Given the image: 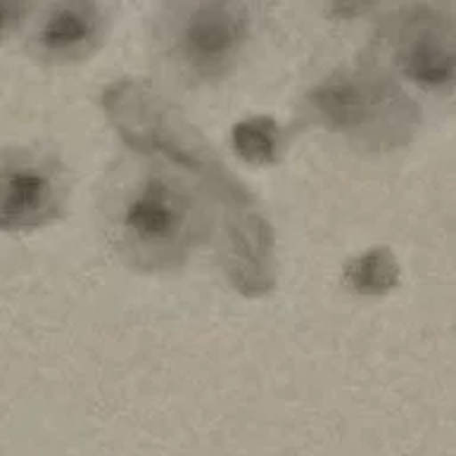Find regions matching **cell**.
I'll return each mask as SVG.
<instances>
[{
  "label": "cell",
  "mask_w": 456,
  "mask_h": 456,
  "mask_svg": "<svg viewBox=\"0 0 456 456\" xmlns=\"http://www.w3.org/2000/svg\"><path fill=\"white\" fill-rule=\"evenodd\" d=\"M256 36L255 0H167L155 21L164 77L185 91L226 84Z\"/></svg>",
  "instance_id": "3957f363"
},
{
  "label": "cell",
  "mask_w": 456,
  "mask_h": 456,
  "mask_svg": "<svg viewBox=\"0 0 456 456\" xmlns=\"http://www.w3.org/2000/svg\"><path fill=\"white\" fill-rule=\"evenodd\" d=\"M323 14L338 27H356L363 21H373L380 17L390 0H321Z\"/></svg>",
  "instance_id": "ba28073f"
},
{
  "label": "cell",
  "mask_w": 456,
  "mask_h": 456,
  "mask_svg": "<svg viewBox=\"0 0 456 456\" xmlns=\"http://www.w3.org/2000/svg\"><path fill=\"white\" fill-rule=\"evenodd\" d=\"M112 12L105 0H36L24 53L43 67H78L105 48Z\"/></svg>",
  "instance_id": "8992f818"
},
{
  "label": "cell",
  "mask_w": 456,
  "mask_h": 456,
  "mask_svg": "<svg viewBox=\"0 0 456 456\" xmlns=\"http://www.w3.org/2000/svg\"><path fill=\"white\" fill-rule=\"evenodd\" d=\"M302 110L305 124L359 152L399 148L411 141L419 126V102L362 55L314 78L306 86Z\"/></svg>",
  "instance_id": "7a4b0ae2"
},
{
  "label": "cell",
  "mask_w": 456,
  "mask_h": 456,
  "mask_svg": "<svg viewBox=\"0 0 456 456\" xmlns=\"http://www.w3.org/2000/svg\"><path fill=\"white\" fill-rule=\"evenodd\" d=\"M36 0H0V45L24 34Z\"/></svg>",
  "instance_id": "9c48e42d"
},
{
  "label": "cell",
  "mask_w": 456,
  "mask_h": 456,
  "mask_svg": "<svg viewBox=\"0 0 456 456\" xmlns=\"http://www.w3.org/2000/svg\"><path fill=\"white\" fill-rule=\"evenodd\" d=\"M226 191L216 167L128 145L98 188L100 235L114 259L135 273H178L219 240L228 216L221 200H233Z\"/></svg>",
  "instance_id": "6da1fadb"
},
{
  "label": "cell",
  "mask_w": 456,
  "mask_h": 456,
  "mask_svg": "<svg viewBox=\"0 0 456 456\" xmlns=\"http://www.w3.org/2000/svg\"><path fill=\"white\" fill-rule=\"evenodd\" d=\"M231 141H233L235 155L242 157L245 162L266 167V164L281 162L290 134L288 128L281 126V121L259 114V117L238 121L231 131Z\"/></svg>",
  "instance_id": "52a82bcc"
},
{
  "label": "cell",
  "mask_w": 456,
  "mask_h": 456,
  "mask_svg": "<svg viewBox=\"0 0 456 456\" xmlns=\"http://www.w3.org/2000/svg\"><path fill=\"white\" fill-rule=\"evenodd\" d=\"M71 195L69 169L55 155L12 148L0 157V231L27 233L64 216Z\"/></svg>",
  "instance_id": "5b68a950"
},
{
  "label": "cell",
  "mask_w": 456,
  "mask_h": 456,
  "mask_svg": "<svg viewBox=\"0 0 456 456\" xmlns=\"http://www.w3.org/2000/svg\"><path fill=\"white\" fill-rule=\"evenodd\" d=\"M366 62L413 100L456 105V0L392 3L370 24Z\"/></svg>",
  "instance_id": "277c9868"
}]
</instances>
